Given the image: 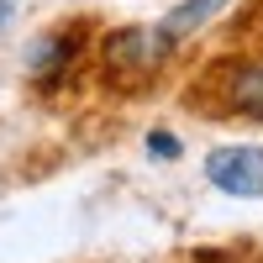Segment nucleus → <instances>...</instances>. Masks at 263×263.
Returning <instances> with one entry per match:
<instances>
[{"label":"nucleus","instance_id":"f257e3e1","mask_svg":"<svg viewBox=\"0 0 263 263\" xmlns=\"http://www.w3.org/2000/svg\"><path fill=\"white\" fill-rule=\"evenodd\" d=\"M216 105L237 121H263V53L216 69Z\"/></svg>","mask_w":263,"mask_h":263},{"label":"nucleus","instance_id":"f03ea898","mask_svg":"<svg viewBox=\"0 0 263 263\" xmlns=\"http://www.w3.org/2000/svg\"><path fill=\"white\" fill-rule=\"evenodd\" d=\"M205 179L237 200H263V147H216L205 158Z\"/></svg>","mask_w":263,"mask_h":263},{"label":"nucleus","instance_id":"7ed1b4c3","mask_svg":"<svg viewBox=\"0 0 263 263\" xmlns=\"http://www.w3.org/2000/svg\"><path fill=\"white\" fill-rule=\"evenodd\" d=\"M174 48L163 42L158 27H126L105 37V69L111 74H153Z\"/></svg>","mask_w":263,"mask_h":263},{"label":"nucleus","instance_id":"20e7f679","mask_svg":"<svg viewBox=\"0 0 263 263\" xmlns=\"http://www.w3.org/2000/svg\"><path fill=\"white\" fill-rule=\"evenodd\" d=\"M227 6H232V0H179V6H174V11L158 21V32H163L168 48H179V42H190L195 32L205 27V21H216Z\"/></svg>","mask_w":263,"mask_h":263},{"label":"nucleus","instance_id":"39448f33","mask_svg":"<svg viewBox=\"0 0 263 263\" xmlns=\"http://www.w3.org/2000/svg\"><path fill=\"white\" fill-rule=\"evenodd\" d=\"M74 48H79V42H74V32H48V37H42L37 48H32V74H37L42 84H53L63 69H69Z\"/></svg>","mask_w":263,"mask_h":263},{"label":"nucleus","instance_id":"423d86ee","mask_svg":"<svg viewBox=\"0 0 263 263\" xmlns=\"http://www.w3.org/2000/svg\"><path fill=\"white\" fill-rule=\"evenodd\" d=\"M147 153L153 158H179V137L174 132H147Z\"/></svg>","mask_w":263,"mask_h":263},{"label":"nucleus","instance_id":"0eeeda50","mask_svg":"<svg viewBox=\"0 0 263 263\" xmlns=\"http://www.w3.org/2000/svg\"><path fill=\"white\" fill-rule=\"evenodd\" d=\"M16 11V0H0V27H6V16Z\"/></svg>","mask_w":263,"mask_h":263}]
</instances>
